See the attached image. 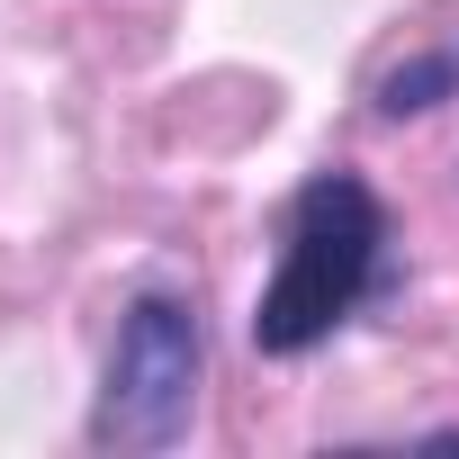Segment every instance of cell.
I'll return each instance as SVG.
<instances>
[{
  "label": "cell",
  "mask_w": 459,
  "mask_h": 459,
  "mask_svg": "<svg viewBox=\"0 0 459 459\" xmlns=\"http://www.w3.org/2000/svg\"><path fill=\"white\" fill-rule=\"evenodd\" d=\"M198 387H207V325L198 298L180 289H135L117 307V342L91 396V441L100 450H171L198 423Z\"/></svg>",
  "instance_id": "2"
},
{
  "label": "cell",
  "mask_w": 459,
  "mask_h": 459,
  "mask_svg": "<svg viewBox=\"0 0 459 459\" xmlns=\"http://www.w3.org/2000/svg\"><path fill=\"white\" fill-rule=\"evenodd\" d=\"M387 198L360 171H307L289 216H280V262L253 298V351L262 360H307L325 351L378 289H387Z\"/></svg>",
  "instance_id": "1"
},
{
  "label": "cell",
  "mask_w": 459,
  "mask_h": 459,
  "mask_svg": "<svg viewBox=\"0 0 459 459\" xmlns=\"http://www.w3.org/2000/svg\"><path fill=\"white\" fill-rule=\"evenodd\" d=\"M441 100H459V37L378 73V117H432Z\"/></svg>",
  "instance_id": "3"
}]
</instances>
